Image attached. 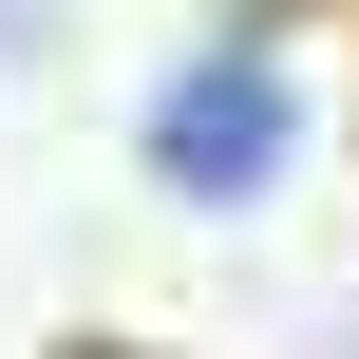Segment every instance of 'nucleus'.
<instances>
[{"instance_id":"1","label":"nucleus","mask_w":359,"mask_h":359,"mask_svg":"<svg viewBox=\"0 0 359 359\" xmlns=\"http://www.w3.org/2000/svg\"><path fill=\"white\" fill-rule=\"evenodd\" d=\"M151 170H170V189H208V208H227V189H265V170H284V76H265L246 38H227V57H189V76L151 95Z\"/></svg>"}]
</instances>
